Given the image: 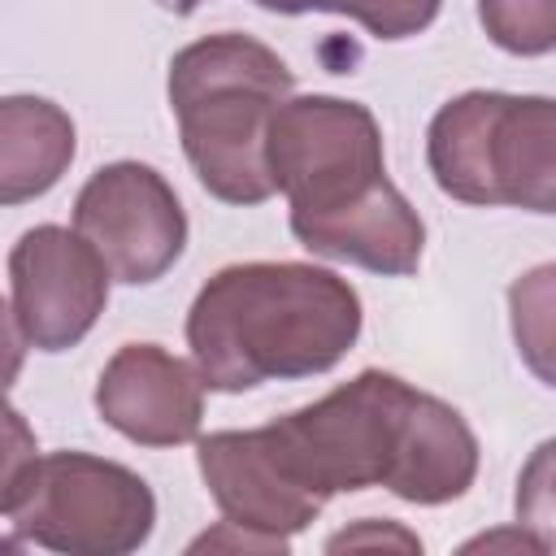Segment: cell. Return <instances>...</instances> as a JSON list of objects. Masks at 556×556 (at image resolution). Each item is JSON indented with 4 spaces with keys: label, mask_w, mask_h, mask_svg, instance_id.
<instances>
[{
    "label": "cell",
    "mask_w": 556,
    "mask_h": 556,
    "mask_svg": "<svg viewBox=\"0 0 556 556\" xmlns=\"http://www.w3.org/2000/svg\"><path fill=\"white\" fill-rule=\"evenodd\" d=\"M269 13H308V9H326V0H252Z\"/></svg>",
    "instance_id": "19"
},
{
    "label": "cell",
    "mask_w": 556,
    "mask_h": 556,
    "mask_svg": "<svg viewBox=\"0 0 556 556\" xmlns=\"http://www.w3.org/2000/svg\"><path fill=\"white\" fill-rule=\"evenodd\" d=\"M161 9H169V13H178V17H187V13H195L204 0H156Z\"/></svg>",
    "instance_id": "20"
},
{
    "label": "cell",
    "mask_w": 556,
    "mask_h": 556,
    "mask_svg": "<svg viewBox=\"0 0 556 556\" xmlns=\"http://www.w3.org/2000/svg\"><path fill=\"white\" fill-rule=\"evenodd\" d=\"M291 235L313 256L348 261V265H361V269L387 274V278L417 274L421 248H426V226L391 178L343 208L291 213Z\"/></svg>",
    "instance_id": "11"
},
{
    "label": "cell",
    "mask_w": 556,
    "mask_h": 556,
    "mask_svg": "<svg viewBox=\"0 0 556 556\" xmlns=\"http://www.w3.org/2000/svg\"><path fill=\"white\" fill-rule=\"evenodd\" d=\"M9 517L35 547L65 556H126L148 543L156 500L152 486L117 460L52 452L39 456L26 495Z\"/></svg>",
    "instance_id": "5"
},
{
    "label": "cell",
    "mask_w": 556,
    "mask_h": 556,
    "mask_svg": "<svg viewBox=\"0 0 556 556\" xmlns=\"http://www.w3.org/2000/svg\"><path fill=\"white\" fill-rule=\"evenodd\" d=\"M287 61L239 30L195 39L169 61V109L200 187L226 204L274 195L265 139L274 109L291 96Z\"/></svg>",
    "instance_id": "2"
},
{
    "label": "cell",
    "mask_w": 556,
    "mask_h": 556,
    "mask_svg": "<svg viewBox=\"0 0 556 556\" xmlns=\"http://www.w3.org/2000/svg\"><path fill=\"white\" fill-rule=\"evenodd\" d=\"M417 387L400 374L365 369L330 395L261 426L287 473L317 500L339 491L387 486L400 460Z\"/></svg>",
    "instance_id": "4"
},
{
    "label": "cell",
    "mask_w": 556,
    "mask_h": 556,
    "mask_svg": "<svg viewBox=\"0 0 556 556\" xmlns=\"http://www.w3.org/2000/svg\"><path fill=\"white\" fill-rule=\"evenodd\" d=\"M473 478H478V439L469 421L439 395L417 391L387 491L408 504H447L460 500L473 486Z\"/></svg>",
    "instance_id": "12"
},
{
    "label": "cell",
    "mask_w": 556,
    "mask_h": 556,
    "mask_svg": "<svg viewBox=\"0 0 556 556\" xmlns=\"http://www.w3.org/2000/svg\"><path fill=\"white\" fill-rule=\"evenodd\" d=\"M265 161L291 213H330L387 182L378 117L339 96H287L269 117Z\"/></svg>",
    "instance_id": "6"
},
{
    "label": "cell",
    "mask_w": 556,
    "mask_h": 556,
    "mask_svg": "<svg viewBox=\"0 0 556 556\" xmlns=\"http://www.w3.org/2000/svg\"><path fill=\"white\" fill-rule=\"evenodd\" d=\"M478 22L495 48L543 56L556 48V0H478Z\"/></svg>",
    "instance_id": "14"
},
{
    "label": "cell",
    "mask_w": 556,
    "mask_h": 556,
    "mask_svg": "<svg viewBox=\"0 0 556 556\" xmlns=\"http://www.w3.org/2000/svg\"><path fill=\"white\" fill-rule=\"evenodd\" d=\"M195 460L226 526L252 530L282 552L287 539L300 534L326 508V500H317L287 473L265 430H213L200 439Z\"/></svg>",
    "instance_id": "9"
},
{
    "label": "cell",
    "mask_w": 556,
    "mask_h": 556,
    "mask_svg": "<svg viewBox=\"0 0 556 556\" xmlns=\"http://www.w3.org/2000/svg\"><path fill=\"white\" fill-rule=\"evenodd\" d=\"M426 161L443 195L460 204H556V109L547 96L465 91L426 130Z\"/></svg>",
    "instance_id": "3"
},
{
    "label": "cell",
    "mask_w": 556,
    "mask_h": 556,
    "mask_svg": "<svg viewBox=\"0 0 556 556\" xmlns=\"http://www.w3.org/2000/svg\"><path fill=\"white\" fill-rule=\"evenodd\" d=\"M96 413L139 447H178L200 434L204 378L161 343H126L100 369Z\"/></svg>",
    "instance_id": "10"
},
{
    "label": "cell",
    "mask_w": 556,
    "mask_h": 556,
    "mask_svg": "<svg viewBox=\"0 0 556 556\" xmlns=\"http://www.w3.org/2000/svg\"><path fill=\"white\" fill-rule=\"evenodd\" d=\"M439 4L443 0H326L321 13H343L374 39H408L439 17Z\"/></svg>",
    "instance_id": "15"
},
{
    "label": "cell",
    "mask_w": 556,
    "mask_h": 556,
    "mask_svg": "<svg viewBox=\"0 0 556 556\" xmlns=\"http://www.w3.org/2000/svg\"><path fill=\"white\" fill-rule=\"evenodd\" d=\"M22 361H26V339H22L17 321H13V308L0 300V395L17 382Z\"/></svg>",
    "instance_id": "17"
},
{
    "label": "cell",
    "mask_w": 556,
    "mask_h": 556,
    "mask_svg": "<svg viewBox=\"0 0 556 556\" xmlns=\"http://www.w3.org/2000/svg\"><path fill=\"white\" fill-rule=\"evenodd\" d=\"M13 321L39 352L87 339L109 304V269L96 248L65 226H30L9 252Z\"/></svg>",
    "instance_id": "8"
},
{
    "label": "cell",
    "mask_w": 556,
    "mask_h": 556,
    "mask_svg": "<svg viewBox=\"0 0 556 556\" xmlns=\"http://www.w3.org/2000/svg\"><path fill=\"white\" fill-rule=\"evenodd\" d=\"M387 539H391V543H400V547H408V552H413V547H421L408 530H400V526H378V521H365L361 530H343V534H334L326 547H330V552H339V547H356V543H387Z\"/></svg>",
    "instance_id": "18"
},
{
    "label": "cell",
    "mask_w": 556,
    "mask_h": 556,
    "mask_svg": "<svg viewBox=\"0 0 556 556\" xmlns=\"http://www.w3.org/2000/svg\"><path fill=\"white\" fill-rule=\"evenodd\" d=\"M361 334L348 278L304 261L217 269L187 313V348L208 391H252L334 369Z\"/></svg>",
    "instance_id": "1"
},
{
    "label": "cell",
    "mask_w": 556,
    "mask_h": 556,
    "mask_svg": "<svg viewBox=\"0 0 556 556\" xmlns=\"http://www.w3.org/2000/svg\"><path fill=\"white\" fill-rule=\"evenodd\" d=\"M78 152L74 122L43 96L0 100V204H26L48 195Z\"/></svg>",
    "instance_id": "13"
},
{
    "label": "cell",
    "mask_w": 556,
    "mask_h": 556,
    "mask_svg": "<svg viewBox=\"0 0 556 556\" xmlns=\"http://www.w3.org/2000/svg\"><path fill=\"white\" fill-rule=\"evenodd\" d=\"M39 465V439L30 421L0 395V513H13Z\"/></svg>",
    "instance_id": "16"
},
{
    "label": "cell",
    "mask_w": 556,
    "mask_h": 556,
    "mask_svg": "<svg viewBox=\"0 0 556 556\" xmlns=\"http://www.w3.org/2000/svg\"><path fill=\"white\" fill-rule=\"evenodd\" d=\"M74 230L126 287L156 282L187 248V213L165 174L143 161L100 165L74 200Z\"/></svg>",
    "instance_id": "7"
}]
</instances>
